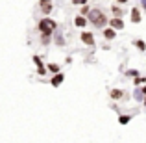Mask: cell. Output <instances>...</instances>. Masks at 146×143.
<instances>
[{
	"label": "cell",
	"instance_id": "obj_12",
	"mask_svg": "<svg viewBox=\"0 0 146 143\" xmlns=\"http://www.w3.org/2000/svg\"><path fill=\"white\" fill-rule=\"evenodd\" d=\"M52 37H54V34H41V45H43V47H48V45L52 43Z\"/></svg>",
	"mask_w": 146,
	"mask_h": 143
},
{
	"label": "cell",
	"instance_id": "obj_6",
	"mask_svg": "<svg viewBox=\"0 0 146 143\" xmlns=\"http://www.w3.org/2000/svg\"><path fill=\"white\" fill-rule=\"evenodd\" d=\"M129 21L133 22V24H139L141 21H143V13H141V9L139 7H131V13H129Z\"/></svg>",
	"mask_w": 146,
	"mask_h": 143
},
{
	"label": "cell",
	"instance_id": "obj_1",
	"mask_svg": "<svg viewBox=\"0 0 146 143\" xmlns=\"http://www.w3.org/2000/svg\"><path fill=\"white\" fill-rule=\"evenodd\" d=\"M87 21H89L94 28H100V30H102V28H106V24L109 22V17H106V13H104L102 9L93 7V9L87 13Z\"/></svg>",
	"mask_w": 146,
	"mask_h": 143
},
{
	"label": "cell",
	"instance_id": "obj_27",
	"mask_svg": "<svg viewBox=\"0 0 146 143\" xmlns=\"http://www.w3.org/2000/svg\"><path fill=\"white\" fill-rule=\"evenodd\" d=\"M143 106H146V97H144V99H143Z\"/></svg>",
	"mask_w": 146,
	"mask_h": 143
},
{
	"label": "cell",
	"instance_id": "obj_17",
	"mask_svg": "<svg viewBox=\"0 0 146 143\" xmlns=\"http://www.w3.org/2000/svg\"><path fill=\"white\" fill-rule=\"evenodd\" d=\"M133 84H135V86H144L146 84V76H135V78H133Z\"/></svg>",
	"mask_w": 146,
	"mask_h": 143
},
{
	"label": "cell",
	"instance_id": "obj_28",
	"mask_svg": "<svg viewBox=\"0 0 146 143\" xmlns=\"http://www.w3.org/2000/svg\"><path fill=\"white\" fill-rule=\"evenodd\" d=\"M89 2H98V0H89Z\"/></svg>",
	"mask_w": 146,
	"mask_h": 143
},
{
	"label": "cell",
	"instance_id": "obj_2",
	"mask_svg": "<svg viewBox=\"0 0 146 143\" xmlns=\"http://www.w3.org/2000/svg\"><path fill=\"white\" fill-rule=\"evenodd\" d=\"M37 30H39V34H54L57 30V22L50 17H43L37 22Z\"/></svg>",
	"mask_w": 146,
	"mask_h": 143
},
{
	"label": "cell",
	"instance_id": "obj_5",
	"mask_svg": "<svg viewBox=\"0 0 146 143\" xmlns=\"http://www.w3.org/2000/svg\"><path fill=\"white\" fill-rule=\"evenodd\" d=\"M107 24H109L113 30H117V32L118 30H124V21H122V17H111Z\"/></svg>",
	"mask_w": 146,
	"mask_h": 143
},
{
	"label": "cell",
	"instance_id": "obj_23",
	"mask_svg": "<svg viewBox=\"0 0 146 143\" xmlns=\"http://www.w3.org/2000/svg\"><path fill=\"white\" fill-rule=\"evenodd\" d=\"M89 11H91V7L87 6V4H85V6H82V15H83V17H87V13H89Z\"/></svg>",
	"mask_w": 146,
	"mask_h": 143
},
{
	"label": "cell",
	"instance_id": "obj_7",
	"mask_svg": "<svg viewBox=\"0 0 146 143\" xmlns=\"http://www.w3.org/2000/svg\"><path fill=\"white\" fill-rule=\"evenodd\" d=\"M63 80H65L63 73H56V75H52V78H50V84H52V87H59L61 84H63Z\"/></svg>",
	"mask_w": 146,
	"mask_h": 143
},
{
	"label": "cell",
	"instance_id": "obj_18",
	"mask_svg": "<svg viewBox=\"0 0 146 143\" xmlns=\"http://www.w3.org/2000/svg\"><path fill=\"white\" fill-rule=\"evenodd\" d=\"M133 97H135V100H139V102H143V99H144V95L141 93V89H135V93H133Z\"/></svg>",
	"mask_w": 146,
	"mask_h": 143
},
{
	"label": "cell",
	"instance_id": "obj_13",
	"mask_svg": "<svg viewBox=\"0 0 146 143\" xmlns=\"http://www.w3.org/2000/svg\"><path fill=\"white\" fill-rule=\"evenodd\" d=\"M133 45H135L137 50H141V52H144V50H146V41H143V39H135V41H133Z\"/></svg>",
	"mask_w": 146,
	"mask_h": 143
},
{
	"label": "cell",
	"instance_id": "obj_3",
	"mask_svg": "<svg viewBox=\"0 0 146 143\" xmlns=\"http://www.w3.org/2000/svg\"><path fill=\"white\" fill-rule=\"evenodd\" d=\"M39 9H41V13H43L44 17H48V15L52 13V9H54L52 0H39Z\"/></svg>",
	"mask_w": 146,
	"mask_h": 143
},
{
	"label": "cell",
	"instance_id": "obj_22",
	"mask_svg": "<svg viewBox=\"0 0 146 143\" xmlns=\"http://www.w3.org/2000/svg\"><path fill=\"white\" fill-rule=\"evenodd\" d=\"M37 75L44 76V75H46V67H44V65H43V67H37Z\"/></svg>",
	"mask_w": 146,
	"mask_h": 143
},
{
	"label": "cell",
	"instance_id": "obj_16",
	"mask_svg": "<svg viewBox=\"0 0 146 143\" xmlns=\"http://www.w3.org/2000/svg\"><path fill=\"white\" fill-rule=\"evenodd\" d=\"M46 71H50L52 75H56V73H59V65H57V63H48L46 65Z\"/></svg>",
	"mask_w": 146,
	"mask_h": 143
},
{
	"label": "cell",
	"instance_id": "obj_15",
	"mask_svg": "<svg viewBox=\"0 0 146 143\" xmlns=\"http://www.w3.org/2000/svg\"><path fill=\"white\" fill-rule=\"evenodd\" d=\"M111 11H113V15L115 17H122V9H120V6H118V4H115V6H111Z\"/></svg>",
	"mask_w": 146,
	"mask_h": 143
},
{
	"label": "cell",
	"instance_id": "obj_20",
	"mask_svg": "<svg viewBox=\"0 0 146 143\" xmlns=\"http://www.w3.org/2000/svg\"><path fill=\"white\" fill-rule=\"evenodd\" d=\"M33 63H35L37 67H43V65H44V63H43V60H41L39 56H33Z\"/></svg>",
	"mask_w": 146,
	"mask_h": 143
},
{
	"label": "cell",
	"instance_id": "obj_14",
	"mask_svg": "<svg viewBox=\"0 0 146 143\" xmlns=\"http://www.w3.org/2000/svg\"><path fill=\"white\" fill-rule=\"evenodd\" d=\"M129 121H131V115H126V113L118 115V123H120V125H128Z\"/></svg>",
	"mask_w": 146,
	"mask_h": 143
},
{
	"label": "cell",
	"instance_id": "obj_8",
	"mask_svg": "<svg viewBox=\"0 0 146 143\" xmlns=\"http://www.w3.org/2000/svg\"><path fill=\"white\" fill-rule=\"evenodd\" d=\"M102 36H104V39L111 41V39H115V37H117V30H113L111 26H107V28H102Z\"/></svg>",
	"mask_w": 146,
	"mask_h": 143
},
{
	"label": "cell",
	"instance_id": "obj_21",
	"mask_svg": "<svg viewBox=\"0 0 146 143\" xmlns=\"http://www.w3.org/2000/svg\"><path fill=\"white\" fill-rule=\"evenodd\" d=\"M87 2H89V0H72V4H74V6H80V7L85 6Z\"/></svg>",
	"mask_w": 146,
	"mask_h": 143
},
{
	"label": "cell",
	"instance_id": "obj_26",
	"mask_svg": "<svg viewBox=\"0 0 146 143\" xmlns=\"http://www.w3.org/2000/svg\"><path fill=\"white\" fill-rule=\"evenodd\" d=\"M141 6H143V9L146 11V0H141Z\"/></svg>",
	"mask_w": 146,
	"mask_h": 143
},
{
	"label": "cell",
	"instance_id": "obj_4",
	"mask_svg": "<svg viewBox=\"0 0 146 143\" xmlns=\"http://www.w3.org/2000/svg\"><path fill=\"white\" fill-rule=\"evenodd\" d=\"M80 39H82V43L87 45V47H94V45H96V41H94V34H93V32H82Z\"/></svg>",
	"mask_w": 146,
	"mask_h": 143
},
{
	"label": "cell",
	"instance_id": "obj_9",
	"mask_svg": "<svg viewBox=\"0 0 146 143\" xmlns=\"http://www.w3.org/2000/svg\"><path fill=\"white\" fill-rule=\"evenodd\" d=\"M87 17H83V15H76L74 17V26H78V28H85L87 26Z\"/></svg>",
	"mask_w": 146,
	"mask_h": 143
},
{
	"label": "cell",
	"instance_id": "obj_25",
	"mask_svg": "<svg viewBox=\"0 0 146 143\" xmlns=\"http://www.w3.org/2000/svg\"><path fill=\"white\" fill-rule=\"evenodd\" d=\"M139 89H141V93H143V95L146 97V84H144V86H143V87H139Z\"/></svg>",
	"mask_w": 146,
	"mask_h": 143
},
{
	"label": "cell",
	"instance_id": "obj_10",
	"mask_svg": "<svg viewBox=\"0 0 146 143\" xmlns=\"http://www.w3.org/2000/svg\"><path fill=\"white\" fill-rule=\"evenodd\" d=\"M109 97H111L113 100H120V99H124V97H126V93H124L122 89H111V91H109Z\"/></svg>",
	"mask_w": 146,
	"mask_h": 143
},
{
	"label": "cell",
	"instance_id": "obj_24",
	"mask_svg": "<svg viewBox=\"0 0 146 143\" xmlns=\"http://www.w3.org/2000/svg\"><path fill=\"white\" fill-rule=\"evenodd\" d=\"M115 2H117V4H120V6H124V4H128L129 0H115Z\"/></svg>",
	"mask_w": 146,
	"mask_h": 143
},
{
	"label": "cell",
	"instance_id": "obj_11",
	"mask_svg": "<svg viewBox=\"0 0 146 143\" xmlns=\"http://www.w3.org/2000/svg\"><path fill=\"white\" fill-rule=\"evenodd\" d=\"M54 43H56L57 47H65V37H63V34L54 32Z\"/></svg>",
	"mask_w": 146,
	"mask_h": 143
},
{
	"label": "cell",
	"instance_id": "obj_19",
	"mask_svg": "<svg viewBox=\"0 0 146 143\" xmlns=\"http://www.w3.org/2000/svg\"><path fill=\"white\" fill-rule=\"evenodd\" d=\"M126 76H131V78H135V76H139V71H135V69H129V71H126Z\"/></svg>",
	"mask_w": 146,
	"mask_h": 143
}]
</instances>
